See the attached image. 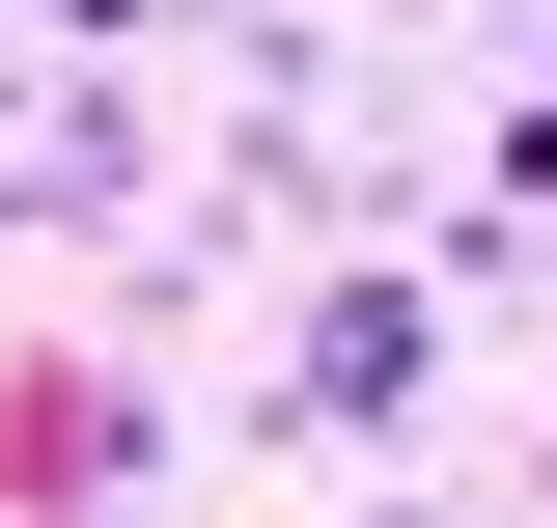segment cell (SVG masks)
<instances>
[{
    "label": "cell",
    "mask_w": 557,
    "mask_h": 528,
    "mask_svg": "<svg viewBox=\"0 0 557 528\" xmlns=\"http://www.w3.org/2000/svg\"><path fill=\"white\" fill-rule=\"evenodd\" d=\"M278 390H307V417H391V390H418V278H335V306H307V362H278Z\"/></svg>",
    "instance_id": "6da1fadb"
}]
</instances>
